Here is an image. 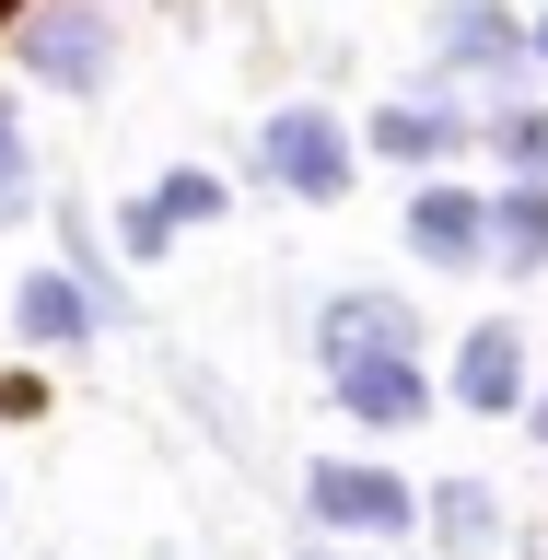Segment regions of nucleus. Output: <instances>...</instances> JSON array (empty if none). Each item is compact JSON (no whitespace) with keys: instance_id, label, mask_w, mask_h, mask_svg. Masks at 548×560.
I'll return each mask as SVG.
<instances>
[{"instance_id":"4","label":"nucleus","mask_w":548,"mask_h":560,"mask_svg":"<svg viewBox=\"0 0 548 560\" xmlns=\"http://www.w3.org/2000/svg\"><path fill=\"white\" fill-rule=\"evenodd\" d=\"M304 502H315L327 525H374V537H397V525H409V490L385 479V467H315Z\"/></svg>"},{"instance_id":"15","label":"nucleus","mask_w":548,"mask_h":560,"mask_svg":"<svg viewBox=\"0 0 548 560\" xmlns=\"http://www.w3.org/2000/svg\"><path fill=\"white\" fill-rule=\"evenodd\" d=\"M304 560H339V549H304Z\"/></svg>"},{"instance_id":"12","label":"nucleus","mask_w":548,"mask_h":560,"mask_svg":"<svg viewBox=\"0 0 548 560\" xmlns=\"http://www.w3.org/2000/svg\"><path fill=\"white\" fill-rule=\"evenodd\" d=\"M432 525H444V549H490V490H479V479H455L444 502H432Z\"/></svg>"},{"instance_id":"5","label":"nucleus","mask_w":548,"mask_h":560,"mask_svg":"<svg viewBox=\"0 0 548 560\" xmlns=\"http://www.w3.org/2000/svg\"><path fill=\"white\" fill-rule=\"evenodd\" d=\"M455 397H467V409H514L525 397V339L514 327H479V339L455 350Z\"/></svg>"},{"instance_id":"9","label":"nucleus","mask_w":548,"mask_h":560,"mask_svg":"<svg viewBox=\"0 0 548 560\" xmlns=\"http://www.w3.org/2000/svg\"><path fill=\"white\" fill-rule=\"evenodd\" d=\"M420 257H479V199H455V187H432V199L409 210Z\"/></svg>"},{"instance_id":"8","label":"nucleus","mask_w":548,"mask_h":560,"mask_svg":"<svg viewBox=\"0 0 548 560\" xmlns=\"http://www.w3.org/2000/svg\"><path fill=\"white\" fill-rule=\"evenodd\" d=\"M444 47H455L467 70H490V82L514 70V24H502V12H479V0H455V12H444Z\"/></svg>"},{"instance_id":"17","label":"nucleus","mask_w":548,"mask_h":560,"mask_svg":"<svg viewBox=\"0 0 548 560\" xmlns=\"http://www.w3.org/2000/svg\"><path fill=\"white\" fill-rule=\"evenodd\" d=\"M537 47H548V35H537Z\"/></svg>"},{"instance_id":"13","label":"nucleus","mask_w":548,"mask_h":560,"mask_svg":"<svg viewBox=\"0 0 548 560\" xmlns=\"http://www.w3.org/2000/svg\"><path fill=\"white\" fill-rule=\"evenodd\" d=\"M199 210H222V187H210V175H164V199H152V222H199Z\"/></svg>"},{"instance_id":"6","label":"nucleus","mask_w":548,"mask_h":560,"mask_svg":"<svg viewBox=\"0 0 548 560\" xmlns=\"http://www.w3.org/2000/svg\"><path fill=\"white\" fill-rule=\"evenodd\" d=\"M479 245L502 269H548V187H502V199L479 210Z\"/></svg>"},{"instance_id":"1","label":"nucleus","mask_w":548,"mask_h":560,"mask_svg":"<svg viewBox=\"0 0 548 560\" xmlns=\"http://www.w3.org/2000/svg\"><path fill=\"white\" fill-rule=\"evenodd\" d=\"M12 47H24L35 82H70V94H82V82H105V12H94V0H47V12H24V35H12Z\"/></svg>"},{"instance_id":"14","label":"nucleus","mask_w":548,"mask_h":560,"mask_svg":"<svg viewBox=\"0 0 548 560\" xmlns=\"http://www.w3.org/2000/svg\"><path fill=\"white\" fill-rule=\"evenodd\" d=\"M0 222H24V140H12V105H0Z\"/></svg>"},{"instance_id":"16","label":"nucleus","mask_w":548,"mask_h":560,"mask_svg":"<svg viewBox=\"0 0 548 560\" xmlns=\"http://www.w3.org/2000/svg\"><path fill=\"white\" fill-rule=\"evenodd\" d=\"M537 432H548V409H537Z\"/></svg>"},{"instance_id":"7","label":"nucleus","mask_w":548,"mask_h":560,"mask_svg":"<svg viewBox=\"0 0 548 560\" xmlns=\"http://www.w3.org/2000/svg\"><path fill=\"white\" fill-rule=\"evenodd\" d=\"M339 397H350L362 420H420V409H432V385L409 374V350H397V362H350V374H339Z\"/></svg>"},{"instance_id":"2","label":"nucleus","mask_w":548,"mask_h":560,"mask_svg":"<svg viewBox=\"0 0 548 560\" xmlns=\"http://www.w3.org/2000/svg\"><path fill=\"white\" fill-rule=\"evenodd\" d=\"M315 350H327V362H397V350H409V304H397V292H339V304L315 315Z\"/></svg>"},{"instance_id":"3","label":"nucleus","mask_w":548,"mask_h":560,"mask_svg":"<svg viewBox=\"0 0 548 560\" xmlns=\"http://www.w3.org/2000/svg\"><path fill=\"white\" fill-rule=\"evenodd\" d=\"M269 175L292 187V199H339V187H350V140L327 129L315 105H304V117H269Z\"/></svg>"},{"instance_id":"11","label":"nucleus","mask_w":548,"mask_h":560,"mask_svg":"<svg viewBox=\"0 0 548 560\" xmlns=\"http://www.w3.org/2000/svg\"><path fill=\"white\" fill-rule=\"evenodd\" d=\"M82 292H70V280H24V339H82Z\"/></svg>"},{"instance_id":"10","label":"nucleus","mask_w":548,"mask_h":560,"mask_svg":"<svg viewBox=\"0 0 548 560\" xmlns=\"http://www.w3.org/2000/svg\"><path fill=\"white\" fill-rule=\"evenodd\" d=\"M385 152H397V164H432V152H444V140H455V117H432V105H385Z\"/></svg>"}]
</instances>
